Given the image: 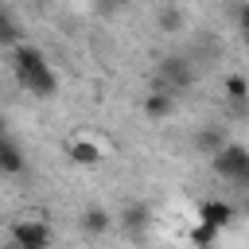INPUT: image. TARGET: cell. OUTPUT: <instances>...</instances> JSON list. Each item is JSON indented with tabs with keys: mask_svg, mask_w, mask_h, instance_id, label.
Returning <instances> with one entry per match:
<instances>
[{
	"mask_svg": "<svg viewBox=\"0 0 249 249\" xmlns=\"http://www.w3.org/2000/svg\"><path fill=\"white\" fill-rule=\"evenodd\" d=\"M12 70H16V82L31 93V97H54L58 93V74L51 70V62H47V54L39 51V47H31V43H16V51H12Z\"/></svg>",
	"mask_w": 249,
	"mask_h": 249,
	"instance_id": "1",
	"label": "cell"
},
{
	"mask_svg": "<svg viewBox=\"0 0 249 249\" xmlns=\"http://www.w3.org/2000/svg\"><path fill=\"white\" fill-rule=\"evenodd\" d=\"M210 167H214V175H218V179L245 187V183H249V148H245V144L226 140V144L210 156Z\"/></svg>",
	"mask_w": 249,
	"mask_h": 249,
	"instance_id": "2",
	"label": "cell"
},
{
	"mask_svg": "<svg viewBox=\"0 0 249 249\" xmlns=\"http://www.w3.org/2000/svg\"><path fill=\"white\" fill-rule=\"evenodd\" d=\"M187 86H195V66H191L183 54H167V58H160V66H156V89L183 93Z\"/></svg>",
	"mask_w": 249,
	"mask_h": 249,
	"instance_id": "3",
	"label": "cell"
},
{
	"mask_svg": "<svg viewBox=\"0 0 249 249\" xmlns=\"http://www.w3.org/2000/svg\"><path fill=\"white\" fill-rule=\"evenodd\" d=\"M117 226L124 230L128 241H144V237H148V226H152V206H148V202H128V206L117 214Z\"/></svg>",
	"mask_w": 249,
	"mask_h": 249,
	"instance_id": "4",
	"label": "cell"
},
{
	"mask_svg": "<svg viewBox=\"0 0 249 249\" xmlns=\"http://www.w3.org/2000/svg\"><path fill=\"white\" fill-rule=\"evenodd\" d=\"M12 241H16L19 249H47V245L54 241V233H51L47 222H39V218H23V222L12 226Z\"/></svg>",
	"mask_w": 249,
	"mask_h": 249,
	"instance_id": "5",
	"label": "cell"
},
{
	"mask_svg": "<svg viewBox=\"0 0 249 249\" xmlns=\"http://www.w3.org/2000/svg\"><path fill=\"white\" fill-rule=\"evenodd\" d=\"M66 156H70V163H78V167H97V163H101V144L89 140V136H78V140L66 144Z\"/></svg>",
	"mask_w": 249,
	"mask_h": 249,
	"instance_id": "6",
	"label": "cell"
},
{
	"mask_svg": "<svg viewBox=\"0 0 249 249\" xmlns=\"http://www.w3.org/2000/svg\"><path fill=\"white\" fill-rule=\"evenodd\" d=\"M23 167H27L23 148L4 132V136H0V175H23Z\"/></svg>",
	"mask_w": 249,
	"mask_h": 249,
	"instance_id": "7",
	"label": "cell"
},
{
	"mask_svg": "<svg viewBox=\"0 0 249 249\" xmlns=\"http://www.w3.org/2000/svg\"><path fill=\"white\" fill-rule=\"evenodd\" d=\"M191 144H195L198 156H214V152L226 144V128H222V124H202V128H195Z\"/></svg>",
	"mask_w": 249,
	"mask_h": 249,
	"instance_id": "8",
	"label": "cell"
},
{
	"mask_svg": "<svg viewBox=\"0 0 249 249\" xmlns=\"http://www.w3.org/2000/svg\"><path fill=\"white\" fill-rule=\"evenodd\" d=\"M171 113H175V93H171V89H156V86H152V93L144 97V117L163 121V117H171Z\"/></svg>",
	"mask_w": 249,
	"mask_h": 249,
	"instance_id": "9",
	"label": "cell"
},
{
	"mask_svg": "<svg viewBox=\"0 0 249 249\" xmlns=\"http://www.w3.org/2000/svg\"><path fill=\"white\" fill-rule=\"evenodd\" d=\"M198 218H202V222H210V226H218V230H226V226L237 218V210H233L230 202H222V198H210V202H202V206H198Z\"/></svg>",
	"mask_w": 249,
	"mask_h": 249,
	"instance_id": "10",
	"label": "cell"
},
{
	"mask_svg": "<svg viewBox=\"0 0 249 249\" xmlns=\"http://www.w3.org/2000/svg\"><path fill=\"white\" fill-rule=\"evenodd\" d=\"M187 27V19H183V12L175 8V4H163L160 12H156V31H163V35H179Z\"/></svg>",
	"mask_w": 249,
	"mask_h": 249,
	"instance_id": "11",
	"label": "cell"
},
{
	"mask_svg": "<svg viewBox=\"0 0 249 249\" xmlns=\"http://www.w3.org/2000/svg\"><path fill=\"white\" fill-rule=\"evenodd\" d=\"M109 226H113V218H109V210H101V206H89V210L82 214V233H86V237H101Z\"/></svg>",
	"mask_w": 249,
	"mask_h": 249,
	"instance_id": "12",
	"label": "cell"
},
{
	"mask_svg": "<svg viewBox=\"0 0 249 249\" xmlns=\"http://www.w3.org/2000/svg\"><path fill=\"white\" fill-rule=\"evenodd\" d=\"M226 97H230L233 105H245V101H249V78H245V74H230V78H226Z\"/></svg>",
	"mask_w": 249,
	"mask_h": 249,
	"instance_id": "13",
	"label": "cell"
},
{
	"mask_svg": "<svg viewBox=\"0 0 249 249\" xmlns=\"http://www.w3.org/2000/svg\"><path fill=\"white\" fill-rule=\"evenodd\" d=\"M191 241H195V245H210V241H218V226H210V222L198 218V226L191 230Z\"/></svg>",
	"mask_w": 249,
	"mask_h": 249,
	"instance_id": "14",
	"label": "cell"
},
{
	"mask_svg": "<svg viewBox=\"0 0 249 249\" xmlns=\"http://www.w3.org/2000/svg\"><path fill=\"white\" fill-rule=\"evenodd\" d=\"M0 43H19V27H16L8 16L0 19Z\"/></svg>",
	"mask_w": 249,
	"mask_h": 249,
	"instance_id": "15",
	"label": "cell"
},
{
	"mask_svg": "<svg viewBox=\"0 0 249 249\" xmlns=\"http://www.w3.org/2000/svg\"><path fill=\"white\" fill-rule=\"evenodd\" d=\"M237 23H241V35H245V39H249V4H245V8H241V19H237Z\"/></svg>",
	"mask_w": 249,
	"mask_h": 249,
	"instance_id": "16",
	"label": "cell"
},
{
	"mask_svg": "<svg viewBox=\"0 0 249 249\" xmlns=\"http://www.w3.org/2000/svg\"><path fill=\"white\" fill-rule=\"evenodd\" d=\"M128 4H136V0H105V12H113V8H128Z\"/></svg>",
	"mask_w": 249,
	"mask_h": 249,
	"instance_id": "17",
	"label": "cell"
},
{
	"mask_svg": "<svg viewBox=\"0 0 249 249\" xmlns=\"http://www.w3.org/2000/svg\"><path fill=\"white\" fill-rule=\"evenodd\" d=\"M4 132H8V121H4V117H0V136H4Z\"/></svg>",
	"mask_w": 249,
	"mask_h": 249,
	"instance_id": "18",
	"label": "cell"
},
{
	"mask_svg": "<svg viewBox=\"0 0 249 249\" xmlns=\"http://www.w3.org/2000/svg\"><path fill=\"white\" fill-rule=\"evenodd\" d=\"M241 210H245V214H249V195H245V202H241Z\"/></svg>",
	"mask_w": 249,
	"mask_h": 249,
	"instance_id": "19",
	"label": "cell"
},
{
	"mask_svg": "<svg viewBox=\"0 0 249 249\" xmlns=\"http://www.w3.org/2000/svg\"><path fill=\"white\" fill-rule=\"evenodd\" d=\"M0 19H4V12H0Z\"/></svg>",
	"mask_w": 249,
	"mask_h": 249,
	"instance_id": "20",
	"label": "cell"
}]
</instances>
